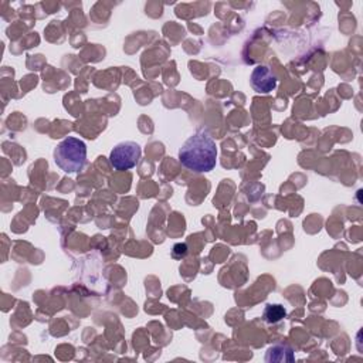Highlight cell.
I'll use <instances>...</instances> for the list:
<instances>
[{
  "instance_id": "cell-7",
  "label": "cell",
  "mask_w": 363,
  "mask_h": 363,
  "mask_svg": "<svg viewBox=\"0 0 363 363\" xmlns=\"http://www.w3.org/2000/svg\"><path fill=\"white\" fill-rule=\"evenodd\" d=\"M188 254V245L186 244H176L173 247V257H185Z\"/></svg>"
},
{
  "instance_id": "cell-6",
  "label": "cell",
  "mask_w": 363,
  "mask_h": 363,
  "mask_svg": "<svg viewBox=\"0 0 363 363\" xmlns=\"http://www.w3.org/2000/svg\"><path fill=\"white\" fill-rule=\"evenodd\" d=\"M285 316V309L283 305L274 304V305H267L265 311H264V320L268 324H276L280 322L283 318Z\"/></svg>"
},
{
  "instance_id": "cell-5",
  "label": "cell",
  "mask_w": 363,
  "mask_h": 363,
  "mask_svg": "<svg viewBox=\"0 0 363 363\" xmlns=\"http://www.w3.org/2000/svg\"><path fill=\"white\" fill-rule=\"evenodd\" d=\"M267 362H292L294 355L288 346L277 345L274 348H270L267 352Z\"/></svg>"
},
{
  "instance_id": "cell-4",
  "label": "cell",
  "mask_w": 363,
  "mask_h": 363,
  "mask_svg": "<svg viewBox=\"0 0 363 363\" xmlns=\"http://www.w3.org/2000/svg\"><path fill=\"white\" fill-rule=\"evenodd\" d=\"M250 82L257 93L268 94L277 87V76L267 65H257L250 77Z\"/></svg>"
},
{
  "instance_id": "cell-1",
  "label": "cell",
  "mask_w": 363,
  "mask_h": 363,
  "mask_svg": "<svg viewBox=\"0 0 363 363\" xmlns=\"http://www.w3.org/2000/svg\"><path fill=\"white\" fill-rule=\"evenodd\" d=\"M179 161L196 173L210 172L217 164V145L206 132H197L179 149Z\"/></svg>"
},
{
  "instance_id": "cell-2",
  "label": "cell",
  "mask_w": 363,
  "mask_h": 363,
  "mask_svg": "<svg viewBox=\"0 0 363 363\" xmlns=\"http://www.w3.org/2000/svg\"><path fill=\"white\" fill-rule=\"evenodd\" d=\"M54 162L65 173H78L87 164V145L74 136H68L56 146Z\"/></svg>"
},
{
  "instance_id": "cell-3",
  "label": "cell",
  "mask_w": 363,
  "mask_h": 363,
  "mask_svg": "<svg viewBox=\"0 0 363 363\" xmlns=\"http://www.w3.org/2000/svg\"><path fill=\"white\" fill-rule=\"evenodd\" d=\"M141 155L142 149L138 144L126 141L113 146L109 153V162L117 170H128L138 165Z\"/></svg>"
}]
</instances>
